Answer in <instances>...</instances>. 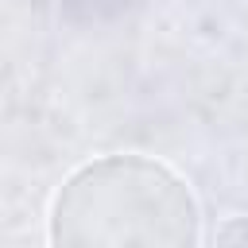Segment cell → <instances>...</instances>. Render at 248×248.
I'll list each match as a JSON object with an SVG mask.
<instances>
[{
  "instance_id": "obj_1",
  "label": "cell",
  "mask_w": 248,
  "mask_h": 248,
  "mask_svg": "<svg viewBox=\"0 0 248 248\" xmlns=\"http://www.w3.org/2000/svg\"><path fill=\"white\" fill-rule=\"evenodd\" d=\"M202 209L190 182L151 155L81 163L54 194L50 248H198Z\"/></svg>"
},
{
  "instance_id": "obj_2",
  "label": "cell",
  "mask_w": 248,
  "mask_h": 248,
  "mask_svg": "<svg viewBox=\"0 0 248 248\" xmlns=\"http://www.w3.org/2000/svg\"><path fill=\"white\" fill-rule=\"evenodd\" d=\"M217 248H248V217H225L217 229Z\"/></svg>"
}]
</instances>
